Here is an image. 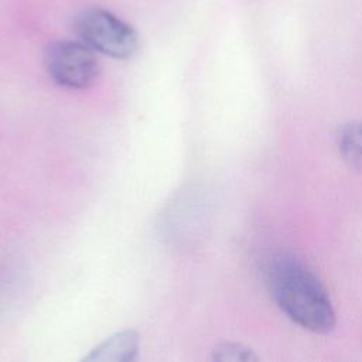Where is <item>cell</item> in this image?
<instances>
[{"instance_id":"obj_1","label":"cell","mask_w":362,"mask_h":362,"mask_svg":"<svg viewBox=\"0 0 362 362\" xmlns=\"http://www.w3.org/2000/svg\"><path fill=\"white\" fill-rule=\"evenodd\" d=\"M266 281L279 308L301 328L327 334L337 322L332 301L318 277L294 256L279 255L267 266Z\"/></svg>"},{"instance_id":"obj_2","label":"cell","mask_w":362,"mask_h":362,"mask_svg":"<svg viewBox=\"0 0 362 362\" xmlns=\"http://www.w3.org/2000/svg\"><path fill=\"white\" fill-rule=\"evenodd\" d=\"M74 30L90 49L115 59H129L139 48L136 30L99 7L82 10L75 17Z\"/></svg>"},{"instance_id":"obj_3","label":"cell","mask_w":362,"mask_h":362,"mask_svg":"<svg viewBox=\"0 0 362 362\" xmlns=\"http://www.w3.org/2000/svg\"><path fill=\"white\" fill-rule=\"evenodd\" d=\"M45 68L49 78L66 89L82 90L92 86L99 75V62L82 41H55L45 51Z\"/></svg>"},{"instance_id":"obj_4","label":"cell","mask_w":362,"mask_h":362,"mask_svg":"<svg viewBox=\"0 0 362 362\" xmlns=\"http://www.w3.org/2000/svg\"><path fill=\"white\" fill-rule=\"evenodd\" d=\"M139 354V334L134 329H123L96 345L83 361L92 362H130Z\"/></svg>"},{"instance_id":"obj_5","label":"cell","mask_w":362,"mask_h":362,"mask_svg":"<svg viewBox=\"0 0 362 362\" xmlns=\"http://www.w3.org/2000/svg\"><path fill=\"white\" fill-rule=\"evenodd\" d=\"M342 158L355 170L362 173V123L351 122L344 124L337 136Z\"/></svg>"},{"instance_id":"obj_6","label":"cell","mask_w":362,"mask_h":362,"mask_svg":"<svg viewBox=\"0 0 362 362\" xmlns=\"http://www.w3.org/2000/svg\"><path fill=\"white\" fill-rule=\"evenodd\" d=\"M212 359L226 361V362H243V361H256L257 356L253 354L250 348L242 344L223 342L214 348Z\"/></svg>"}]
</instances>
